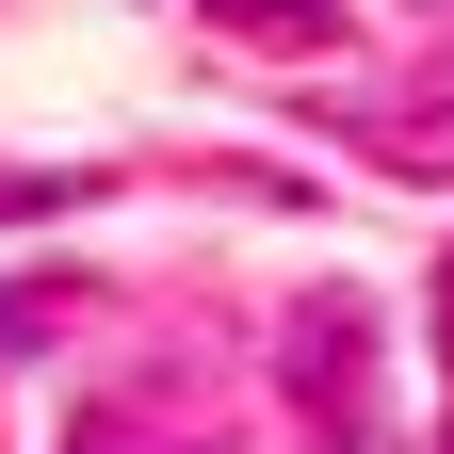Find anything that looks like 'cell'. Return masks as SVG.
Listing matches in <instances>:
<instances>
[{
    "mask_svg": "<svg viewBox=\"0 0 454 454\" xmlns=\"http://www.w3.org/2000/svg\"><path fill=\"white\" fill-rule=\"evenodd\" d=\"M276 357H293V406H309L325 438H357V373H373V309H357V293H309Z\"/></svg>",
    "mask_w": 454,
    "mask_h": 454,
    "instance_id": "1",
    "label": "cell"
},
{
    "mask_svg": "<svg viewBox=\"0 0 454 454\" xmlns=\"http://www.w3.org/2000/svg\"><path fill=\"white\" fill-rule=\"evenodd\" d=\"M438 340H454V260H438Z\"/></svg>",
    "mask_w": 454,
    "mask_h": 454,
    "instance_id": "5",
    "label": "cell"
},
{
    "mask_svg": "<svg viewBox=\"0 0 454 454\" xmlns=\"http://www.w3.org/2000/svg\"><path fill=\"white\" fill-rule=\"evenodd\" d=\"M438 454H454V438H438Z\"/></svg>",
    "mask_w": 454,
    "mask_h": 454,
    "instance_id": "6",
    "label": "cell"
},
{
    "mask_svg": "<svg viewBox=\"0 0 454 454\" xmlns=\"http://www.w3.org/2000/svg\"><path fill=\"white\" fill-rule=\"evenodd\" d=\"M82 325V276H33V293H0V357H33V340Z\"/></svg>",
    "mask_w": 454,
    "mask_h": 454,
    "instance_id": "3",
    "label": "cell"
},
{
    "mask_svg": "<svg viewBox=\"0 0 454 454\" xmlns=\"http://www.w3.org/2000/svg\"><path fill=\"white\" fill-rule=\"evenodd\" d=\"M66 211V179H0V227H49Z\"/></svg>",
    "mask_w": 454,
    "mask_h": 454,
    "instance_id": "4",
    "label": "cell"
},
{
    "mask_svg": "<svg viewBox=\"0 0 454 454\" xmlns=\"http://www.w3.org/2000/svg\"><path fill=\"white\" fill-rule=\"evenodd\" d=\"M211 33H244V49H325L340 0H211Z\"/></svg>",
    "mask_w": 454,
    "mask_h": 454,
    "instance_id": "2",
    "label": "cell"
}]
</instances>
